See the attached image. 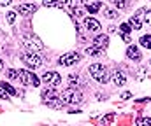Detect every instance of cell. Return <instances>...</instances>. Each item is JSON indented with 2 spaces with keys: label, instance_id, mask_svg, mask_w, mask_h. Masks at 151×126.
Listing matches in <instances>:
<instances>
[{
  "label": "cell",
  "instance_id": "obj_1",
  "mask_svg": "<svg viewBox=\"0 0 151 126\" xmlns=\"http://www.w3.org/2000/svg\"><path fill=\"white\" fill-rule=\"evenodd\" d=\"M90 74H91V77L93 79H97L100 84H106L109 81V74H107V68L104 67V65H100V63H93V65H90Z\"/></svg>",
  "mask_w": 151,
  "mask_h": 126
},
{
  "label": "cell",
  "instance_id": "obj_2",
  "mask_svg": "<svg viewBox=\"0 0 151 126\" xmlns=\"http://www.w3.org/2000/svg\"><path fill=\"white\" fill-rule=\"evenodd\" d=\"M60 98H62V102H63L65 105H74V103H81V102H83V95H81L79 91H76L74 88L65 89Z\"/></svg>",
  "mask_w": 151,
  "mask_h": 126
},
{
  "label": "cell",
  "instance_id": "obj_3",
  "mask_svg": "<svg viewBox=\"0 0 151 126\" xmlns=\"http://www.w3.org/2000/svg\"><path fill=\"white\" fill-rule=\"evenodd\" d=\"M23 42H25V47H28L30 51H42L44 49V44L39 41L35 35H25L23 37Z\"/></svg>",
  "mask_w": 151,
  "mask_h": 126
},
{
  "label": "cell",
  "instance_id": "obj_4",
  "mask_svg": "<svg viewBox=\"0 0 151 126\" xmlns=\"http://www.w3.org/2000/svg\"><path fill=\"white\" fill-rule=\"evenodd\" d=\"M19 81L27 86H39V77L28 70H19Z\"/></svg>",
  "mask_w": 151,
  "mask_h": 126
},
{
  "label": "cell",
  "instance_id": "obj_5",
  "mask_svg": "<svg viewBox=\"0 0 151 126\" xmlns=\"http://www.w3.org/2000/svg\"><path fill=\"white\" fill-rule=\"evenodd\" d=\"M42 81L47 84V86H58V84L62 83V77H60V74L58 72H46L44 75H42Z\"/></svg>",
  "mask_w": 151,
  "mask_h": 126
},
{
  "label": "cell",
  "instance_id": "obj_6",
  "mask_svg": "<svg viewBox=\"0 0 151 126\" xmlns=\"http://www.w3.org/2000/svg\"><path fill=\"white\" fill-rule=\"evenodd\" d=\"M79 60H81L79 53H67V54H63L58 61H60V65H63V67H70V65H74L76 61H79Z\"/></svg>",
  "mask_w": 151,
  "mask_h": 126
},
{
  "label": "cell",
  "instance_id": "obj_7",
  "mask_svg": "<svg viewBox=\"0 0 151 126\" xmlns=\"http://www.w3.org/2000/svg\"><path fill=\"white\" fill-rule=\"evenodd\" d=\"M23 61H25V63H27L28 67H34V68L42 65V60L39 58V56L35 54V53H34V51H30V53L23 54Z\"/></svg>",
  "mask_w": 151,
  "mask_h": 126
},
{
  "label": "cell",
  "instance_id": "obj_8",
  "mask_svg": "<svg viewBox=\"0 0 151 126\" xmlns=\"http://www.w3.org/2000/svg\"><path fill=\"white\" fill-rule=\"evenodd\" d=\"M35 11H37V5H35V4H21V5H18V12L23 14V16L34 14Z\"/></svg>",
  "mask_w": 151,
  "mask_h": 126
},
{
  "label": "cell",
  "instance_id": "obj_9",
  "mask_svg": "<svg viewBox=\"0 0 151 126\" xmlns=\"http://www.w3.org/2000/svg\"><path fill=\"white\" fill-rule=\"evenodd\" d=\"M84 26H86L88 32H99V30L102 28L100 23H99L95 18H86V19H84Z\"/></svg>",
  "mask_w": 151,
  "mask_h": 126
},
{
  "label": "cell",
  "instance_id": "obj_10",
  "mask_svg": "<svg viewBox=\"0 0 151 126\" xmlns=\"http://www.w3.org/2000/svg\"><path fill=\"white\" fill-rule=\"evenodd\" d=\"M93 46H97L99 49H106L107 46H109V35H97L95 39H93Z\"/></svg>",
  "mask_w": 151,
  "mask_h": 126
},
{
  "label": "cell",
  "instance_id": "obj_11",
  "mask_svg": "<svg viewBox=\"0 0 151 126\" xmlns=\"http://www.w3.org/2000/svg\"><path fill=\"white\" fill-rule=\"evenodd\" d=\"M141 16H142V9L135 14V16H132L130 18V21H128V25L134 28V30H141L142 28V21H141Z\"/></svg>",
  "mask_w": 151,
  "mask_h": 126
},
{
  "label": "cell",
  "instance_id": "obj_12",
  "mask_svg": "<svg viewBox=\"0 0 151 126\" xmlns=\"http://www.w3.org/2000/svg\"><path fill=\"white\" fill-rule=\"evenodd\" d=\"M127 56H128L130 60H134V61H141V58H142L141 51H139L135 46H128V47H127Z\"/></svg>",
  "mask_w": 151,
  "mask_h": 126
},
{
  "label": "cell",
  "instance_id": "obj_13",
  "mask_svg": "<svg viewBox=\"0 0 151 126\" xmlns=\"http://www.w3.org/2000/svg\"><path fill=\"white\" fill-rule=\"evenodd\" d=\"M125 83H127V75L121 70H114L113 72V84H116V86H125Z\"/></svg>",
  "mask_w": 151,
  "mask_h": 126
},
{
  "label": "cell",
  "instance_id": "obj_14",
  "mask_svg": "<svg viewBox=\"0 0 151 126\" xmlns=\"http://www.w3.org/2000/svg\"><path fill=\"white\" fill-rule=\"evenodd\" d=\"M83 2L86 4V9H88V12H90V14H95V12L102 7V2H93V4H90L88 0H83Z\"/></svg>",
  "mask_w": 151,
  "mask_h": 126
},
{
  "label": "cell",
  "instance_id": "obj_15",
  "mask_svg": "<svg viewBox=\"0 0 151 126\" xmlns=\"http://www.w3.org/2000/svg\"><path fill=\"white\" fill-rule=\"evenodd\" d=\"M56 96H58V93L53 89V86H51L49 89H44V91H42V98H44V100H51V98H56Z\"/></svg>",
  "mask_w": 151,
  "mask_h": 126
},
{
  "label": "cell",
  "instance_id": "obj_16",
  "mask_svg": "<svg viewBox=\"0 0 151 126\" xmlns=\"http://www.w3.org/2000/svg\"><path fill=\"white\" fill-rule=\"evenodd\" d=\"M104 14H106V18H109V19H114V18H118V16H119V14H118V11L109 9V7H104Z\"/></svg>",
  "mask_w": 151,
  "mask_h": 126
},
{
  "label": "cell",
  "instance_id": "obj_17",
  "mask_svg": "<svg viewBox=\"0 0 151 126\" xmlns=\"http://www.w3.org/2000/svg\"><path fill=\"white\" fill-rule=\"evenodd\" d=\"M86 53H88L90 56H100V54H102V49H99L97 46H91V47L86 49Z\"/></svg>",
  "mask_w": 151,
  "mask_h": 126
},
{
  "label": "cell",
  "instance_id": "obj_18",
  "mask_svg": "<svg viewBox=\"0 0 151 126\" xmlns=\"http://www.w3.org/2000/svg\"><path fill=\"white\" fill-rule=\"evenodd\" d=\"M42 5L44 7H62L60 0H42Z\"/></svg>",
  "mask_w": 151,
  "mask_h": 126
},
{
  "label": "cell",
  "instance_id": "obj_19",
  "mask_svg": "<svg viewBox=\"0 0 151 126\" xmlns=\"http://www.w3.org/2000/svg\"><path fill=\"white\" fill-rule=\"evenodd\" d=\"M141 46H144L146 49H151V35H144V37H141Z\"/></svg>",
  "mask_w": 151,
  "mask_h": 126
},
{
  "label": "cell",
  "instance_id": "obj_20",
  "mask_svg": "<svg viewBox=\"0 0 151 126\" xmlns=\"http://www.w3.org/2000/svg\"><path fill=\"white\" fill-rule=\"evenodd\" d=\"M60 4H62V7H65V9H74L76 7V0H60Z\"/></svg>",
  "mask_w": 151,
  "mask_h": 126
},
{
  "label": "cell",
  "instance_id": "obj_21",
  "mask_svg": "<svg viewBox=\"0 0 151 126\" xmlns=\"http://www.w3.org/2000/svg\"><path fill=\"white\" fill-rule=\"evenodd\" d=\"M0 86H2V88H4L9 95H16V89H14V88H12L9 83H5V81H4V83H0Z\"/></svg>",
  "mask_w": 151,
  "mask_h": 126
},
{
  "label": "cell",
  "instance_id": "obj_22",
  "mask_svg": "<svg viewBox=\"0 0 151 126\" xmlns=\"http://www.w3.org/2000/svg\"><path fill=\"white\" fill-rule=\"evenodd\" d=\"M135 125H139V126L148 125V126H151V119L150 117H137V119H135Z\"/></svg>",
  "mask_w": 151,
  "mask_h": 126
},
{
  "label": "cell",
  "instance_id": "obj_23",
  "mask_svg": "<svg viewBox=\"0 0 151 126\" xmlns=\"http://www.w3.org/2000/svg\"><path fill=\"white\" fill-rule=\"evenodd\" d=\"M142 16H144V23L151 25V9H142Z\"/></svg>",
  "mask_w": 151,
  "mask_h": 126
},
{
  "label": "cell",
  "instance_id": "obj_24",
  "mask_svg": "<svg viewBox=\"0 0 151 126\" xmlns=\"http://www.w3.org/2000/svg\"><path fill=\"white\" fill-rule=\"evenodd\" d=\"M111 2H113L118 9H123V7H127V2L128 0H111Z\"/></svg>",
  "mask_w": 151,
  "mask_h": 126
},
{
  "label": "cell",
  "instance_id": "obj_25",
  "mask_svg": "<svg viewBox=\"0 0 151 126\" xmlns=\"http://www.w3.org/2000/svg\"><path fill=\"white\" fill-rule=\"evenodd\" d=\"M7 21H9V25H12V23L16 21V12H14V11H9V12H7Z\"/></svg>",
  "mask_w": 151,
  "mask_h": 126
},
{
  "label": "cell",
  "instance_id": "obj_26",
  "mask_svg": "<svg viewBox=\"0 0 151 126\" xmlns=\"http://www.w3.org/2000/svg\"><path fill=\"white\" fill-rule=\"evenodd\" d=\"M119 30H121L123 33H128V32H132V26H130L128 23H123V25L119 26Z\"/></svg>",
  "mask_w": 151,
  "mask_h": 126
},
{
  "label": "cell",
  "instance_id": "obj_27",
  "mask_svg": "<svg viewBox=\"0 0 151 126\" xmlns=\"http://www.w3.org/2000/svg\"><path fill=\"white\" fill-rule=\"evenodd\" d=\"M7 75H9L11 79H19V72H16L14 68H11V70L7 72Z\"/></svg>",
  "mask_w": 151,
  "mask_h": 126
},
{
  "label": "cell",
  "instance_id": "obj_28",
  "mask_svg": "<svg viewBox=\"0 0 151 126\" xmlns=\"http://www.w3.org/2000/svg\"><path fill=\"white\" fill-rule=\"evenodd\" d=\"M114 119V114H109V116H106V117H102V123L104 125H107V123H111Z\"/></svg>",
  "mask_w": 151,
  "mask_h": 126
},
{
  "label": "cell",
  "instance_id": "obj_29",
  "mask_svg": "<svg viewBox=\"0 0 151 126\" xmlns=\"http://www.w3.org/2000/svg\"><path fill=\"white\" fill-rule=\"evenodd\" d=\"M121 98H123V100H128V98H132V93H128V91H125V93L121 95Z\"/></svg>",
  "mask_w": 151,
  "mask_h": 126
},
{
  "label": "cell",
  "instance_id": "obj_30",
  "mask_svg": "<svg viewBox=\"0 0 151 126\" xmlns=\"http://www.w3.org/2000/svg\"><path fill=\"white\" fill-rule=\"evenodd\" d=\"M0 98H7V91L0 86Z\"/></svg>",
  "mask_w": 151,
  "mask_h": 126
},
{
  "label": "cell",
  "instance_id": "obj_31",
  "mask_svg": "<svg viewBox=\"0 0 151 126\" xmlns=\"http://www.w3.org/2000/svg\"><path fill=\"white\" fill-rule=\"evenodd\" d=\"M12 0H0V5H9Z\"/></svg>",
  "mask_w": 151,
  "mask_h": 126
},
{
  "label": "cell",
  "instance_id": "obj_32",
  "mask_svg": "<svg viewBox=\"0 0 151 126\" xmlns=\"http://www.w3.org/2000/svg\"><path fill=\"white\" fill-rule=\"evenodd\" d=\"M123 41H125V42H130V37H128V33H123Z\"/></svg>",
  "mask_w": 151,
  "mask_h": 126
},
{
  "label": "cell",
  "instance_id": "obj_33",
  "mask_svg": "<svg viewBox=\"0 0 151 126\" xmlns=\"http://www.w3.org/2000/svg\"><path fill=\"white\" fill-rule=\"evenodd\" d=\"M116 32V26H109V33H114Z\"/></svg>",
  "mask_w": 151,
  "mask_h": 126
},
{
  "label": "cell",
  "instance_id": "obj_34",
  "mask_svg": "<svg viewBox=\"0 0 151 126\" xmlns=\"http://www.w3.org/2000/svg\"><path fill=\"white\" fill-rule=\"evenodd\" d=\"M0 70H4V61H2V58H0Z\"/></svg>",
  "mask_w": 151,
  "mask_h": 126
}]
</instances>
